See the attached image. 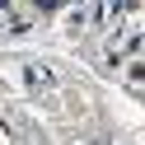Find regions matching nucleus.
Segmentation results:
<instances>
[{
  "label": "nucleus",
  "instance_id": "nucleus-1",
  "mask_svg": "<svg viewBox=\"0 0 145 145\" xmlns=\"http://www.w3.org/2000/svg\"><path fill=\"white\" fill-rule=\"evenodd\" d=\"M24 75H28V84L38 89V94H56V75H52L47 66H38V61H28V70H24Z\"/></svg>",
  "mask_w": 145,
  "mask_h": 145
}]
</instances>
